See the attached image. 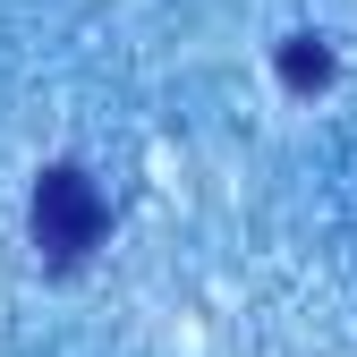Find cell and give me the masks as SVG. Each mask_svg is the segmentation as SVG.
I'll list each match as a JSON object with an SVG mask.
<instances>
[{
	"mask_svg": "<svg viewBox=\"0 0 357 357\" xmlns=\"http://www.w3.org/2000/svg\"><path fill=\"white\" fill-rule=\"evenodd\" d=\"M102 230H111V204H102V188L77 162H52V170L34 178V247H43L52 273L85 264V255L102 247Z\"/></svg>",
	"mask_w": 357,
	"mask_h": 357,
	"instance_id": "cell-1",
	"label": "cell"
},
{
	"mask_svg": "<svg viewBox=\"0 0 357 357\" xmlns=\"http://www.w3.org/2000/svg\"><path fill=\"white\" fill-rule=\"evenodd\" d=\"M281 85H289V94H315V85H332V52H324L315 34H289V43H281Z\"/></svg>",
	"mask_w": 357,
	"mask_h": 357,
	"instance_id": "cell-2",
	"label": "cell"
}]
</instances>
